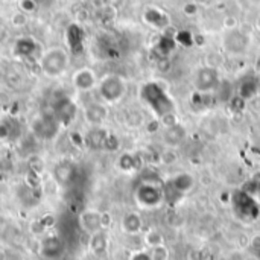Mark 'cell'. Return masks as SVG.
<instances>
[{"instance_id":"cell-29","label":"cell","mask_w":260,"mask_h":260,"mask_svg":"<svg viewBox=\"0 0 260 260\" xmlns=\"http://www.w3.org/2000/svg\"><path fill=\"white\" fill-rule=\"evenodd\" d=\"M0 260H24V259H23V256H21L18 251H15V250H6V251L2 254V259Z\"/></svg>"},{"instance_id":"cell-7","label":"cell","mask_w":260,"mask_h":260,"mask_svg":"<svg viewBox=\"0 0 260 260\" xmlns=\"http://www.w3.org/2000/svg\"><path fill=\"white\" fill-rule=\"evenodd\" d=\"M105 216L104 213L98 212V210H93V209H88V210H84L81 215H79V227L84 233H87L88 236L96 233V232H101V230H105L107 224H105Z\"/></svg>"},{"instance_id":"cell-23","label":"cell","mask_w":260,"mask_h":260,"mask_svg":"<svg viewBox=\"0 0 260 260\" xmlns=\"http://www.w3.org/2000/svg\"><path fill=\"white\" fill-rule=\"evenodd\" d=\"M38 3L35 0H18V9L24 14H32L38 9Z\"/></svg>"},{"instance_id":"cell-17","label":"cell","mask_w":260,"mask_h":260,"mask_svg":"<svg viewBox=\"0 0 260 260\" xmlns=\"http://www.w3.org/2000/svg\"><path fill=\"white\" fill-rule=\"evenodd\" d=\"M85 117L90 123H101L107 117V108L99 104H93L87 107L85 110Z\"/></svg>"},{"instance_id":"cell-9","label":"cell","mask_w":260,"mask_h":260,"mask_svg":"<svg viewBox=\"0 0 260 260\" xmlns=\"http://www.w3.org/2000/svg\"><path fill=\"white\" fill-rule=\"evenodd\" d=\"M76 116V105L69 98H61L55 107V119L59 125L67 126Z\"/></svg>"},{"instance_id":"cell-14","label":"cell","mask_w":260,"mask_h":260,"mask_svg":"<svg viewBox=\"0 0 260 260\" xmlns=\"http://www.w3.org/2000/svg\"><path fill=\"white\" fill-rule=\"evenodd\" d=\"M120 225H122V232L125 235L136 236V235H139L142 232L143 221H142V216L137 212H128V213L123 215Z\"/></svg>"},{"instance_id":"cell-13","label":"cell","mask_w":260,"mask_h":260,"mask_svg":"<svg viewBox=\"0 0 260 260\" xmlns=\"http://www.w3.org/2000/svg\"><path fill=\"white\" fill-rule=\"evenodd\" d=\"M67 43L70 46L72 53L78 55L84 50V30L79 24L73 23L67 27Z\"/></svg>"},{"instance_id":"cell-18","label":"cell","mask_w":260,"mask_h":260,"mask_svg":"<svg viewBox=\"0 0 260 260\" xmlns=\"http://www.w3.org/2000/svg\"><path fill=\"white\" fill-rule=\"evenodd\" d=\"M145 18H146V21L149 24H152L155 27H165L168 24V21H169L168 15L165 12L155 9V8H149L146 11V14H145Z\"/></svg>"},{"instance_id":"cell-30","label":"cell","mask_w":260,"mask_h":260,"mask_svg":"<svg viewBox=\"0 0 260 260\" xmlns=\"http://www.w3.org/2000/svg\"><path fill=\"white\" fill-rule=\"evenodd\" d=\"M38 3V6H50L53 3V0H35Z\"/></svg>"},{"instance_id":"cell-21","label":"cell","mask_w":260,"mask_h":260,"mask_svg":"<svg viewBox=\"0 0 260 260\" xmlns=\"http://www.w3.org/2000/svg\"><path fill=\"white\" fill-rule=\"evenodd\" d=\"M259 90V84H257V79L254 78H250V79H245L241 85V90H239V94L242 98H253Z\"/></svg>"},{"instance_id":"cell-3","label":"cell","mask_w":260,"mask_h":260,"mask_svg":"<svg viewBox=\"0 0 260 260\" xmlns=\"http://www.w3.org/2000/svg\"><path fill=\"white\" fill-rule=\"evenodd\" d=\"M232 206L236 218L242 222L251 224L260 216V206L256 201L254 195L245 192V190H238L233 193L232 198Z\"/></svg>"},{"instance_id":"cell-8","label":"cell","mask_w":260,"mask_h":260,"mask_svg":"<svg viewBox=\"0 0 260 260\" xmlns=\"http://www.w3.org/2000/svg\"><path fill=\"white\" fill-rule=\"evenodd\" d=\"M64 250V241L59 236H47L40 244V253L44 259H58L59 256H62Z\"/></svg>"},{"instance_id":"cell-5","label":"cell","mask_w":260,"mask_h":260,"mask_svg":"<svg viewBox=\"0 0 260 260\" xmlns=\"http://www.w3.org/2000/svg\"><path fill=\"white\" fill-rule=\"evenodd\" d=\"M165 200V193L163 189L157 187L152 183H142L137 190H136V201L139 203V206L145 207V209H154L158 207Z\"/></svg>"},{"instance_id":"cell-11","label":"cell","mask_w":260,"mask_h":260,"mask_svg":"<svg viewBox=\"0 0 260 260\" xmlns=\"http://www.w3.org/2000/svg\"><path fill=\"white\" fill-rule=\"evenodd\" d=\"M72 81H73L75 88L79 90V91H88V90L94 88L96 84H98V78H96L94 72L91 69H88V67L76 70L73 73Z\"/></svg>"},{"instance_id":"cell-6","label":"cell","mask_w":260,"mask_h":260,"mask_svg":"<svg viewBox=\"0 0 260 260\" xmlns=\"http://www.w3.org/2000/svg\"><path fill=\"white\" fill-rule=\"evenodd\" d=\"M193 187V177L189 174H178L171 178L163 189L165 200H180L189 193Z\"/></svg>"},{"instance_id":"cell-15","label":"cell","mask_w":260,"mask_h":260,"mask_svg":"<svg viewBox=\"0 0 260 260\" xmlns=\"http://www.w3.org/2000/svg\"><path fill=\"white\" fill-rule=\"evenodd\" d=\"M218 85V73L215 69H201L197 76V87L200 91H209Z\"/></svg>"},{"instance_id":"cell-16","label":"cell","mask_w":260,"mask_h":260,"mask_svg":"<svg viewBox=\"0 0 260 260\" xmlns=\"http://www.w3.org/2000/svg\"><path fill=\"white\" fill-rule=\"evenodd\" d=\"M37 50V41L30 37H21L14 44V53L20 58H32Z\"/></svg>"},{"instance_id":"cell-1","label":"cell","mask_w":260,"mask_h":260,"mask_svg":"<svg viewBox=\"0 0 260 260\" xmlns=\"http://www.w3.org/2000/svg\"><path fill=\"white\" fill-rule=\"evenodd\" d=\"M40 69L49 78H58L66 73L70 58L66 49L62 47H50L40 56Z\"/></svg>"},{"instance_id":"cell-24","label":"cell","mask_w":260,"mask_h":260,"mask_svg":"<svg viewBox=\"0 0 260 260\" xmlns=\"http://www.w3.org/2000/svg\"><path fill=\"white\" fill-rule=\"evenodd\" d=\"M149 251H151V257H152V260H169V250H168L165 245L151 248Z\"/></svg>"},{"instance_id":"cell-4","label":"cell","mask_w":260,"mask_h":260,"mask_svg":"<svg viewBox=\"0 0 260 260\" xmlns=\"http://www.w3.org/2000/svg\"><path fill=\"white\" fill-rule=\"evenodd\" d=\"M98 88H99L101 98L105 102L114 104V102H117V101H120L123 98V94L126 91V84H125V81L120 76H117V75H108V76H105L99 82Z\"/></svg>"},{"instance_id":"cell-31","label":"cell","mask_w":260,"mask_h":260,"mask_svg":"<svg viewBox=\"0 0 260 260\" xmlns=\"http://www.w3.org/2000/svg\"><path fill=\"white\" fill-rule=\"evenodd\" d=\"M245 260H259L257 257H254V256H250V257H247Z\"/></svg>"},{"instance_id":"cell-22","label":"cell","mask_w":260,"mask_h":260,"mask_svg":"<svg viewBox=\"0 0 260 260\" xmlns=\"http://www.w3.org/2000/svg\"><path fill=\"white\" fill-rule=\"evenodd\" d=\"M26 23H27V14L21 12L20 9L11 15V24H12L14 27H17V29L26 26Z\"/></svg>"},{"instance_id":"cell-2","label":"cell","mask_w":260,"mask_h":260,"mask_svg":"<svg viewBox=\"0 0 260 260\" xmlns=\"http://www.w3.org/2000/svg\"><path fill=\"white\" fill-rule=\"evenodd\" d=\"M142 98L143 101L157 113L158 116L165 117L166 114H171L174 110V102L166 93V90L158 85L157 82H149L143 85L142 88Z\"/></svg>"},{"instance_id":"cell-27","label":"cell","mask_w":260,"mask_h":260,"mask_svg":"<svg viewBox=\"0 0 260 260\" xmlns=\"http://www.w3.org/2000/svg\"><path fill=\"white\" fill-rule=\"evenodd\" d=\"M129 260H152V257H151V251L137 250V251H134V253L129 256Z\"/></svg>"},{"instance_id":"cell-25","label":"cell","mask_w":260,"mask_h":260,"mask_svg":"<svg viewBox=\"0 0 260 260\" xmlns=\"http://www.w3.org/2000/svg\"><path fill=\"white\" fill-rule=\"evenodd\" d=\"M250 250H251V256L257 257L260 260V233L254 235L250 241Z\"/></svg>"},{"instance_id":"cell-10","label":"cell","mask_w":260,"mask_h":260,"mask_svg":"<svg viewBox=\"0 0 260 260\" xmlns=\"http://www.w3.org/2000/svg\"><path fill=\"white\" fill-rule=\"evenodd\" d=\"M108 248H110V241H108V235L105 233V230L90 235L88 250L93 254V257H98V259L105 257L108 253Z\"/></svg>"},{"instance_id":"cell-19","label":"cell","mask_w":260,"mask_h":260,"mask_svg":"<svg viewBox=\"0 0 260 260\" xmlns=\"http://www.w3.org/2000/svg\"><path fill=\"white\" fill-rule=\"evenodd\" d=\"M186 133H184V128L180 126V125H172V126H168L166 133H165V140L168 145H178L180 142H183Z\"/></svg>"},{"instance_id":"cell-28","label":"cell","mask_w":260,"mask_h":260,"mask_svg":"<svg viewBox=\"0 0 260 260\" xmlns=\"http://www.w3.org/2000/svg\"><path fill=\"white\" fill-rule=\"evenodd\" d=\"M11 136H12L11 126H9L8 123H5V122H0V142L8 140Z\"/></svg>"},{"instance_id":"cell-12","label":"cell","mask_w":260,"mask_h":260,"mask_svg":"<svg viewBox=\"0 0 260 260\" xmlns=\"http://www.w3.org/2000/svg\"><path fill=\"white\" fill-rule=\"evenodd\" d=\"M58 122L55 119V116L52 119L47 117H38L37 120H34L32 123V129L37 136L43 137V139H52L56 134L58 129Z\"/></svg>"},{"instance_id":"cell-26","label":"cell","mask_w":260,"mask_h":260,"mask_svg":"<svg viewBox=\"0 0 260 260\" xmlns=\"http://www.w3.org/2000/svg\"><path fill=\"white\" fill-rule=\"evenodd\" d=\"M120 165H122V169H125V171L136 169V161H134V157H133V155H129V154H125V155L120 158Z\"/></svg>"},{"instance_id":"cell-20","label":"cell","mask_w":260,"mask_h":260,"mask_svg":"<svg viewBox=\"0 0 260 260\" xmlns=\"http://www.w3.org/2000/svg\"><path fill=\"white\" fill-rule=\"evenodd\" d=\"M145 244L148 245V248H155V247H160V245H165V236L155 230V229H151L149 232H146L145 235Z\"/></svg>"}]
</instances>
